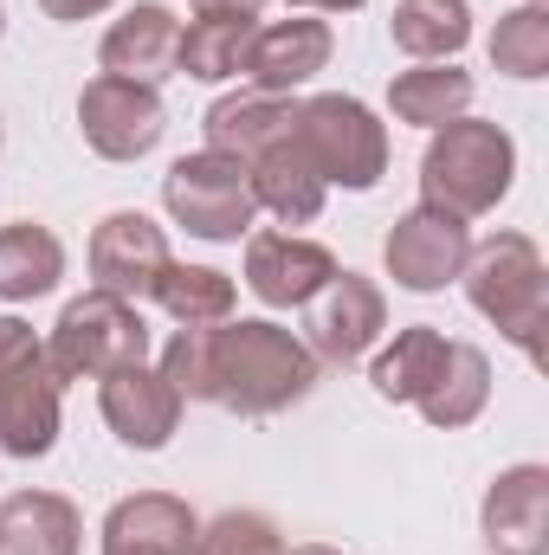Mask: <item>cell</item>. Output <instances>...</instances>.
I'll return each instance as SVG.
<instances>
[{
    "mask_svg": "<svg viewBox=\"0 0 549 555\" xmlns=\"http://www.w3.org/2000/svg\"><path fill=\"white\" fill-rule=\"evenodd\" d=\"M181 330H214V323H227L233 310H240V291H233V278L214 272V266H181V259H168L162 278H155V291H149Z\"/></svg>",
    "mask_w": 549,
    "mask_h": 555,
    "instance_id": "26",
    "label": "cell"
},
{
    "mask_svg": "<svg viewBox=\"0 0 549 555\" xmlns=\"http://www.w3.org/2000/svg\"><path fill=\"white\" fill-rule=\"evenodd\" d=\"M330 52H336L330 20H310V13H297V20H266V26H253V39H246L240 78H246L253 91L297 98V91L330 65Z\"/></svg>",
    "mask_w": 549,
    "mask_h": 555,
    "instance_id": "10",
    "label": "cell"
},
{
    "mask_svg": "<svg viewBox=\"0 0 549 555\" xmlns=\"http://www.w3.org/2000/svg\"><path fill=\"white\" fill-rule=\"evenodd\" d=\"M0 142H7V137H0Z\"/></svg>",
    "mask_w": 549,
    "mask_h": 555,
    "instance_id": "36",
    "label": "cell"
},
{
    "mask_svg": "<svg viewBox=\"0 0 549 555\" xmlns=\"http://www.w3.org/2000/svg\"><path fill=\"white\" fill-rule=\"evenodd\" d=\"M194 537H201V517L188 511V498L137 491L111 504L98 530V555H194Z\"/></svg>",
    "mask_w": 549,
    "mask_h": 555,
    "instance_id": "15",
    "label": "cell"
},
{
    "mask_svg": "<svg viewBox=\"0 0 549 555\" xmlns=\"http://www.w3.org/2000/svg\"><path fill=\"white\" fill-rule=\"evenodd\" d=\"M181 395L162 382V369H149V362H130V369H111L104 382H98V414L104 426L130 446V452H162L168 439H175V426H181Z\"/></svg>",
    "mask_w": 549,
    "mask_h": 555,
    "instance_id": "13",
    "label": "cell"
},
{
    "mask_svg": "<svg viewBox=\"0 0 549 555\" xmlns=\"http://www.w3.org/2000/svg\"><path fill=\"white\" fill-rule=\"evenodd\" d=\"M336 272V253L304 233H246V291L266 310H304Z\"/></svg>",
    "mask_w": 549,
    "mask_h": 555,
    "instance_id": "12",
    "label": "cell"
},
{
    "mask_svg": "<svg viewBox=\"0 0 549 555\" xmlns=\"http://www.w3.org/2000/svg\"><path fill=\"white\" fill-rule=\"evenodd\" d=\"M478 537L491 555H549V465H511L491 478Z\"/></svg>",
    "mask_w": 549,
    "mask_h": 555,
    "instance_id": "14",
    "label": "cell"
},
{
    "mask_svg": "<svg viewBox=\"0 0 549 555\" xmlns=\"http://www.w3.org/2000/svg\"><path fill=\"white\" fill-rule=\"evenodd\" d=\"M0 33H7V7H0Z\"/></svg>",
    "mask_w": 549,
    "mask_h": 555,
    "instance_id": "35",
    "label": "cell"
},
{
    "mask_svg": "<svg viewBox=\"0 0 549 555\" xmlns=\"http://www.w3.org/2000/svg\"><path fill=\"white\" fill-rule=\"evenodd\" d=\"M59 278H65V246L52 227H39V220L0 227V304H33V297L59 291Z\"/></svg>",
    "mask_w": 549,
    "mask_h": 555,
    "instance_id": "23",
    "label": "cell"
},
{
    "mask_svg": "<svg viewBox=\"0 0 549 555\" xmlns=\"http://www.w3.org/2000/svg\"><path fill=\"white\" fill-rule=\"evenodd\" d=\"M323 362L310 356V343L297 330H284L272 317H227L214 323V408L240 420H272L297 408L317 388Z\"/></svg>",
    "mask_w": 549,
    "mask_h": 555,
    "instance_id": "1",
    "label": "cell"
},
{
    "mask_svg": "<svg viewBox=\"0 0 549 555\" xmlns=\"http://www.w3.org/2000/svg\"><path fill=\"white\" fill-rule=\"evenodd\" d=\"M39 362H46V343L33 336V323L0 317V382H13V375H26V369H39Z\"/></svg>",
    "mask_w": 549,
    "mask_h": 555,
    "instance_id": "31",
    "label": "cell"
},
{
    "mask_svg": "<svg viewBox=\"0 0 549 555\" xmlns=\"http://www.w3.org/2000/svg\"><path fill=\"white\" fill-rule=\"evenodd\" d=\"M85 259H91V291H111V297H124V304H142L175 253H168V233H162L149 214H130V207H124V214H104V220H98Z\"/></svg>",
    "mask_w": 549,
    "mask_h": 555,
    "instance_id": "11",
    "label": "cell"
},
{
    "mask_svg": "<svg viewBox=\"0 0 549 555\" xmlns=\"http://www.w3.org/2000/svg\"><path fill=\"white\" fill-rule=\"evenodd\" d=\"M85 517L59 491H13L0 504V555H78Z\"/></svg>",
    "mask_w": 549,
    "mask_h": 555,
    "instance_id": "18",
    "label": "cell"
},
{
    "mask_svg": "<svg viewBox=\"0 0 549 555\" xmlns=\"http://www.w3.org/2000/svg\"><path fill=\"white\" fill-rule=\"evenodd\" d=\"M175 59H181V20L162 0H137L124 20H111V33L98 46V65L111 78H137V85L175 78Z\"/></svg>",
    "mask_w": 549,
    "mask_h": 555,
    "instance_id": "16",
    "label": "cell"
},
{
    "mask_svg": "<svg viewBox=\"0 0 549 555\" xmlns=\"http://www.w3.org/2000/svg\"><path fill=\"white\" fill-rule=\"evenodd\" d=\"M246 181H253L259 214H272V220H284V227H310V220L323 214V201H330L323 175L310 168V155L297 149V137L266 142V149L246 162Z\"/></svg>",
    "mask_w": 549,
    "mask_h": 555,
    "instance_id": "17",
    "label": "cell"
},
{
    "mask_svg": "<svg viewBox=\"0 0 549 555\" xmlns=\"http://www.w3.org/2000/svg\"><path fill=\"white\" fill-rule=\"evenodd\" d=\"M59 375L39 362L13 382H0V452L7 459H46L59 446Z\"/></svg>",
    "mask_w": 549,
    "mask_h": 555,
    "instance_id": "20",
    "label": "cell"
},
{
    "mask_svg": "<svg viewBox=\"0 0 549 555\" xmlns=\"http://www.w3.org/2000/svg\"><path fill=\"white\" fill-rule=\"evenodd\" d=\"M446 349H452V336L433 330V323H408V330H395V343L369 362L375 395L395 401V408H420V395H426V388L439 382V369H446Z\"/></svg>",
    "mask_w": 549,
    "mask_h": 555,
    "instance_id": "21",
    "label": "cell"
},
{
    "mask_svg": "<svg viewBox=\"0 0 549 555\" xmlns=\"http://www.w3.org/2000/svg\"><path fill=\"white\" fill-rule=\"evenodd\" d=\"M485 401H491V356L478 343H452L439 382L420 395V420L439 426V433H459V426H472L485 414Z\"/></svg>",
    "mask_w": 549,
    "mask_h": 555,
    "instance_id": "24",
    "label": "cell"
},
{
    "mask_svg": "<svg viewBox=\"0 0 549 555\" xmlns=\"http://www.w3.org/2000/svg\"><path fill=\"white\" fill-rule=\"evenodd\" d=\"M388 111H395V124H413V130H439V124H452V117H465L472 111V72H459L452 59H439V65H408V72H395V85H388Z\"/></svg>",
    "mask_w": 549,
    "mask_h": 555,
    "instance_id": "22",
    "label": "cell"
},
{
    "mask_svg": "<svg viewBox=\"0 0 549 555\" xmlns=\"http://www.w3.org/2000/svg\"><path fill=\"white\" fill-rule=\"evenodd\" d=\"M291 7H304V13H356L362 0H291Z\"/></svg>",
    "mask_w": 549,
    "mask_h": 555,
    "instance_id": "34",
    "label": "cell"
},
{
    "mask_svg": "<svg viewBox=\"0 0 549 555\" xmlns=\"http://www.w3.org/2000/svg\"><path fill=\"white\" fill-rule=\"evenodd\" d=\"M194 20H259L266 0H188Z\"/></svg>",
    "mask_w": 549,
    "mask_h": 555,
    "instance_id": "33",
    "label": "cell"
},
{
    "mask_svg": "<svg viewBox=\"0 0 549 555\" xmlns=\"http://www.w3.org/2000/svg\"><path fill=\"white\" fill-rule=\"evenodd\" d=\"M388 33H395V46L408 52L413 65L459 59L465 39H472V0H395Z\"/></svg>",
    "mask_w": 549,
    "mask_h": 555,
    "instance_id": "25",
    "label": "cell"
},
{
    "mask_svg": "<svg viewBox=\"0 0 549 555\" xmlns=\"http://www.w3.org/2000/svg\"><path fill=\"white\" fill-rule=\"evenodd\" d=\"M284 530H278L266 511H220L201 524L194 555H284Z\"/></svg>",
    "mask_w": 549,
    "mask_h": 555,
    "instance_id": "29",
    "label": "cell"
},
{
    "mask_svg": "<svg viewBox=\"0 0 549 555\" xmlns=\"http://www.w3.org/2000/svg\"><path fill=\"white\" fill-rule=\"evenodd\" d=\"M78 130H85V142H91L104 162H142V155L162 142V130H168V104H162L155 85L98 72V78L78 91Z\"/></svg>",
    "mask_w": 549,
    "mask_h": 555,
    "instance_id": "7",
    "label": "cell"
},
{
    "mask_svg": "<svg viewBox=\"0 0 549 555\" xmlns=\"http://www.w3.org/2000/svg\"><path fill=\"white\" fill-rule=\"evenodd\" d=\"M491 72H505L518 85H531V78L549 72V7L544 0H524L511 13H498V26H491Z\"/></svg>",
    "mask_w": 549,
    "mask_h": 555,
    "instance_id": "27",
    "label": "cell"
},
{
    "mask_svg": "<svg viewBox=\"0 0 549 555\" xmlns=\"http://www.w3.org/2000/svg\"><path fill=\"white\" fill-rule=\"evenodd\" d=\"M291 137L310 155V168L323 175V188L369 194V188L388 175V124H382L362 98H343V91L297 98Z\"/></svg>",
    "mask_w": 549,
    "mask_h": 555,
    "instance_id": "4",
    "label": "cell"
},
{
    "mask_svg": "<svg viewBox=\"0 0 549 555\" xmlns=\"http://www.w3.org/2000/svg\"><path fill=\"white\" fill-rule=\"evenodd\" d=\"M253 26H259V20H188V26H181V59H175V72H188V78H201V85L240 78V59H246Z\"/></svg>",
    "mask_w": 549,
    "mask_h": 555,
    "instance_id": "28",
    "label": "cell"
},
{
    "mask_svg": "<svg viewBox=\"0 0 549 555\" xmlns=\"http://www.w3.org/2000/svg\"><path fill=\"white\" fill-rule=\"evenodd\" d=\"M518 181V142L491 117H452L439 124L420 155V207H439L452 220H485Z\"/></svg>",
    "mask_w": 549,
    "mask_h": 555,
    "instance_id": "2",
    "label": "cell"
},
{
    "mask_svg": "<svg viewBox=\"0 0 549 555\" xmlns=\"http://www.w3.org/2000/svg\"><path fill=\"white\" fill-rule=\"evenodd\" d=\"M465 253H472V227L452 220V214H439V207H408V214L388 227V240H382L388 278H395L401 291H413V297L459 284Z\"/></svg>",
    "mask_w": 549,
    "mask_h": 555,
    "instance_id": "9",
    "label": "cell"
},
{
    "mask_svg": "<svg viewBox=\"0 0 549 555\" xmlns=\"http://www.w3.org/2000/svg\"><path fill=\"white\" fill-rule=\"evenodd\" d=\"M130 362H149V323L137 304L111 291H85L59 310L46 343V369L59 382H104L111 369H130Z\"/></svg>",
    "mask_w": 549,
    "mask_h": 555,
    "instance_id": "5",
    "label": "cell"
},
{
    "mask_svg": "<svg viewBox=\"0 0 549 555\" xmlns=\"http://www.w3.org/2000/svg\"><path fill=\"white\" fill-rule=\"evenodd\" d=\"M291 117H297V98H278V91H233V98H214L201 130H207V149L233 155V162H253L266 142L291 137Z\"/></svg>",
    "mask_w": 549,
    "mask_h": 555,
    "instance_id": "19",
    "label": "cell"
},
{
    "mask_svg": "<svg viewBox=\"0 0 549 555\" xmlns=\"http://www.w3.org/2000/svg\"><path fill=\"white\" fill-rule=\"evenodd\" d=\"M162 382L181 395V401H207L214 395V330H175L162 343Z\"/></svg>",
    "mask_w": 549,
    "mask_h": 555,
    "instance_id": "30",
    "label": "cell"
},
{
    "mask_svg": "<svg viewBox=\"0 0 549 555\" xmlns=\"http://www.w3.org/2000/svg\"><path fill=\"white\" fill-rule=\"evenodd\" d=\"M162 207H168L175 227H188V233L207 240V246H233V240H246L253 220H259L246 162H233V155H220V149L181 155V162L162 175Z\"/></svg>",
    "mask_w": 549,
    "mask_h": 555,
    "instance_id": "6",
    "label": "cell"
},
{
    "mask_svg": "<svg viewBox=\"0 0 549 555\" xmlns=\"http://www.w3.org/2000/svg\"><path fill=\"white\" fill-rule=\"evenodd\" d=\"M465 297L485 323H498L505 343H518L531 362H544V330H549V272L531 233H491L465 253Z\"/></svg>",
    "mask_w": 549,
    "mask_h": 555,
    "instance_id": "3",
    "label": "cell"
},
{
    "mask_svg": "<svg viewBox=\"0 0 549 555\" xmlns=\"http://www.w3.org/2000/svg\"><path fill=\"white\" fill-rule=\"evenodd\" d=\"M117 0H39V13L46 20H59V26H78V20H98V13H111Z\"/></svg>",
    "mask_w": 549,
    "mask_h": 555,
    "instance_id": "32",
    "label": "cell"
},
{
    "mask_svg": "<svg viewBox=\"0 0 549 555\" xmlns=\"http://www.w3.org/2000/svg\"><path fill=\"white\" fill-rule=\"evenodd\" d=\"M304 310H310L304 317V330H310L304 343L330 369H356L382 343V330H388V297H382L375 278H362V272H336Z\"/></svg>",
    "mask_w": 549,
    "mask_h": 555,
    "instance_id": "8",
    "label": "cell"
}]
</instances>
